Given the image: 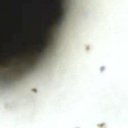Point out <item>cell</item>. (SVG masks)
<instances>
[{
    "mask_svg": "<svg viewBox=\"0 0 128 128\" xmlns=\"http://www.w3.org/2000/svg\"><path fill=\"white\" fill-rule=\"evenodd\" d=\"M40 0H0V68L2 59H5L4 55L7 50L10 49L8 34H12L10 29L13 27L14 22V11L22 10L24 8L38 6Z\"/></svg>",
    "mask_w": 128,
    "mask_h": 128,
    "instance_id": "cell-1",
    "label": "cell"
}]
</instances>
